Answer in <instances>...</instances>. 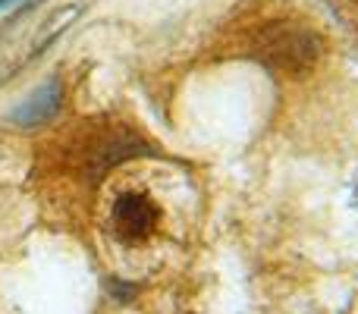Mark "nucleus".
<instances>
[{"label":"nucleus","mask_w":358,"mask_h":314,"mask_svg":"<svg viewBox=\"0 0 358 314\" xmlns=\"http://www.w3.org/2000/svg\"><path fill=\"white\" fill-rule=\"evenodd\" d=\"M317 54H321L317 35L308 29H299V25L267 29L258 41V60L271 63L283 73H302V69L315 66Z\"/></svg>","instance_id":"1"},{"label":"nucleus","mask_w":358,"mask_h":314,"mask_svg":"<svg viewBox=\"0 0 358 314\" xmlns=\"http://www.w3.org/2000/svg\"><path fill=\"white\" fill-rule=\"evenodd\" d=\"M110 220H113L117 239L136 245V242H145L155 236L161 214H157V204L148 195H142V192H123L117 198V204H113Z\"/></svg>","instance_id":"2"},{"label":"nucleus","mask_w":358,"mask_h":314,"mask_svg":"<svg viewBox=\"0 0 358 314\" xmlns=\"http://www.w3.org/2000/svg\"><path fill=\"white\" fill-rule=\"evenodd\" d=\"M63 104V88H60V79H48L41 88H38L31 98H25L22 104L16 107L13 120L19 126H38L44 120H50Z\"/></svg>","instance_id":"3"}]
</instances>
